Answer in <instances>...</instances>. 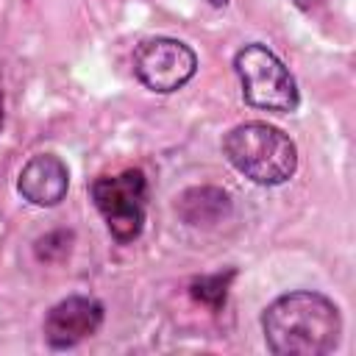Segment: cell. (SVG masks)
<instances>
[{
	"label": "cell",
	"instance_id": "6da1fadb",
	"mask_svg": "<svg viewBox=\"0 0 356 356\" xmlns=\"http://www.w3.org/2000/svg\"><path fill=\"white\" fill-rule=\"evenodd\" d=\"M261 331L275 356H325L342 339V314L331 298L298 289L264 309Z\"/></svg>",
	"mask_w": 356,
	"mask_h": 356
},
{
	"label": "cell",
	"instance_id": "7a4b0ae2",
	"mask_svg": "<svg viewBox=\"0 0 356 356\" xmlns=\"http://www.w3.org/2000/svg\"><path fill=\"white\" fill-rule=\"evenodd\" d=\"M222 153L228 164L259 186L286 184L298 170L295 142L275 125L239 122L222 136Z\"/></svg>",
	"mask_w": 356,
	"mask_h": 356
},
{
	"label": "cell",
	"instance_id": "8fae6325",
	"mask_svg": "<svg viewBox=\"0 0 356 356\" xmlns=\"http://www.w3.org/2000/svg\"><path fill=\"white\" fill-rule=\"evenodd\" d=\"M209 3H211V6H214V8H222V6H225V3H228V0H209Z\"/></svg>",
	"mask_w": 356,
	"mask_h": 356
},
{
	"label": "cell",
	"instance_id": "52a82bcc",
	"mask_svg": "<svg viewBox=\"0 0 356 356\" xmlns=\"http://www.w3.org/2000/svg\"><path fill=\"white\" fill-rule=\"evenodd\" d=\"M70 189V170L56 153H36L17 175V192L31 206H58Z\"/></svg>",
	"mask_w": 356,
	"mask_h": 356
},
{
	"label": "cell",
	"instance_id": "3957f363",
	"mask_svg": "<svg viewBox=\"0 0 356 356\" xmlns=\"http://www.w3.org/2000/svg\"><path fill=\"white\" fill-rule=\"evenodd\" d=\"M234 70L239 75L242 97L248 106L278 114H289L298 108L300 103L298 83L286 70V64L267 44L250 42L239 47L234 56Z\"/></svg>",
	"mask_w": 356,
	"mask_h": 356
},
{
	"label": "cell",
	"instance_id": "7c38bea8",
	"mask_svg": "<svg viewBox=\"0 0 356 356\" xmlns=\"http://www.w3.org/2000/svg\"><path fill=\"white\" fill-rule=\"evenodd\" d=\"M0 125H3V89H0Z\"/></svg>",
	"mask_w": 356,
	"mask_h": 356
},
{
	"label": "cell",
	"instance_id": "30bf717a",
	"mask_svg": "<svg viewBox=\"0 0 356 356\" xmlns=\"http://www.w3.org/2000/svg\"><path fill=\"white\" fill-rule=\"evenodd\" d=\"M298 8H303V11H312V8H317L323 0H292Z\"/></svg>",
	"mask_w": 356,
	"mask_h": 356
},
{
	"label": "cell",
	"instance_id": "9c48e42d",
	"mask_svg": "<svg viewBox=\"0 0 356 356\" xmlns=\"http://www.w3.org/2000/svg\"><path fill=\"white\" fill-rule=\"evenodd\" d=\"M234 270L225 273H214V275H203L197 281H192V298L209 309H220L225 306V295H228V284L234 281Z\"/></svg>",
	"mask_w": 356,
	"mask_h": 356
},
{
	"label": "cell",
	"instance_id": "5b68a950",
	"mask_svg": "<svg viewBox=\"0 0 356 356\" xmlns=\"http://www.w3.org/2000/svg\"><path fill=\"white\" fill-rule=\"evenodd\" d=\"M134 75L142 86L159 95L178 92L197 72V53L172 36H150L134 50Z\"/></svg>",
	"mask_w": 356,
	"mask_h": 356
},
{
	"label": "cell",
	"instance_id": "ba28073f",
	"mask_svg": "<svg viewBox=\"0 0 356 356\" xmlns=\"http://www.w3.org/2000/svg\"><path fill=\"white\" fill-rule=\"evenodd\" d=\"M197 197L203 200V203H197V200H192L189 195H184L181 197V217L189 222V225H200V222H209V214L206 211H211V217L217 220L220 214H225L228 211V206H231V200H228V192H222V189H214V186H203V189H197Z\"/></svg>",
	"mask_w": 356,
	"mask_h": 356
},
{
	"label": "cell",
	"instance_id": "277c9868",
	"mask_svg": "<svg viewBox=\"0 0 356 356\" xmlns=\"http://www.w3.org/2000/svg\"><path fill=\"white\" fill-rule=\"evenodd\" d=\"M95 209L103 214L106 228L120 245L134 242L145 228L147 178L142 170H122L117 175H100L89 186Z\"/></svg>",
	"mask_w": 356,
	"mask_h": 356
},
{
	"label": "cell",
	"instance_id": "8992f818",
	"mask_svg": "<svg viewBox=\"0 0 356 356\" xmlns=\"http://www.w3.org/2000/svg\"><path fill=\"white\" fill-rule=\"evenodd\" d=\"M103 323V303L89 295H70L44 314V339L56 350L75 348L78 342L97 334Z\"/></svg>",
	"mask_w": 356,
	"mask_h": 356
}]
</instances>
